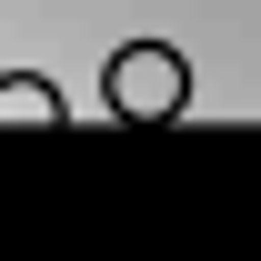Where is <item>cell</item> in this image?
<instances>
[{
	"label": "cell",
	"mask_w": 261,
	"mask_h": 261,
	"mask_svg": "<svg viewBox=\"0 0 261 261\" xmlns=\"http://www.w3.org/2000/svg\"><path fill=\"white\" fill-rule=\"evenodd\" d=\"M100 100H111L121 121H181V111H191V61H181L171 40H130V50H111V70H100Z\"/></svg>",
	"instance_id": "6da1fadb"
},
{
	"label": "cell",
	"mask_w": 261,
	"mask_h": 261,
	"mask_svg": "<svg viewBox=\"0 0 261 261\" xmlns=\"http://www.w3.org/2000/svg\"><path fill=\"white\" fill-rule=\"evenodd\" d=\"M70 111H61V91L40 81V70H10L0 81V130H61Z\"/></svg>",
	"instance_id": "7a4b0ae2"
}]
</instances>
